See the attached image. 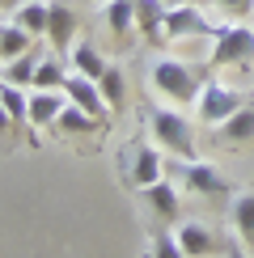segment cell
<instances>
[{"label": "cell", "mask_w": 254, "mask_h": 258, "mask_svg": "<svg viewBox=\"0 0 254 258\" xmlns=\"http://www.w3.org/2000/svg\"><path fill=\"white\" fill-rule=\"evenodd\" d=\"M148 85H153V93H161L165 102L174 106H186L199 98V89H204V77H199L195 63L186 59H174V55H161L148 68Z\"/></svg>", "instance_id": "1"}, {"label": "cell", "mask_w": 254, "mask_h": 258, "mask_svg": "<svg viewBox=\"0 0 254 258\" xmlns=\"http://www.w3.org/2000/svg\"><path fill=\"white\" fill-rule=\"evenodd\" d=\"M148 136H153L169 157L195 161V132H190V123L178 110H169V106H153V110H148Z\"/></svg>", "instance_id": "2"}, {"label": "cell", "mask_w": 254, "mask_h": 258, "mask_svg": "<svg viewBox=\"0 0 254 258\" xmlns=\"http://www.w3.org/2000/svg\"><path fill=\"white\" fill-rule=\"evenodd\" d=\"M216 47H212V68H237V63L254 59V26H246V17H233L229 26L212 30Z\"/></svg>", "instance_id": "3"}, {"label": "cell", "mask_w": 254, "mask_h": 258, "mask_svg": "<svg viewBox=\"0 0 254 258\" xmlns=\"http://www.w3.org/2000/svg\"><path fill=\"white\" fill-rule=\"evenodd\" d=\"M241 106H246V98H241L237 89H229V85H220V81H204V89H199V98H195V110H199V119L208 127H220L229 114H237Z\"/></svg>", "instance_id": "4"}, {"label": "cell", "mask_w": 254, "mask_h": 258, "mask_svg": "<svg viewBox=\"0 0 254 258\" xmlns=\"http://www.w3.org/2000/svg\"><path fill=\"white\" fill-rule=\"evenodd\" d=\"M127 178H132V186H153V182H161L165 178V161H161V144H132L127 148Z\"/></svg>", "instance_id": "5"}, {"label": "cell", "mask_w": 254, "mask_h": 258, "mask_svg": "<svg viewBox=\"0 0 254 258\" xmlns=\"http://www.w3.org/2000/svg\"><path fill=\"white\" fill-rule=\"evenodd\" d=\"M64 93H68V102L85 106L89 114H98V119H110V102H106V93H102V81H93V77H85V72L72 68V72H68V81H64Z\"/></svg>", "instance_id": "6"}, {"label": "cell", "mask_w": 254, "mask_h": 258, "mask_svg": "<svg viewBox=\"0 0 254 258\" xmlns=\"http://www.w3.org/2000/svg\"><path fill=\"white\" fill-rule=\"evenodd\" d=\"M195 34H212V26L199 13V5L165 9V42H182V38H195Z\"/></svg>", "instance_id": "7"}, {"label": "cell", "mask_w": 254, "mask_h": 258, "mask_svg": "<svg viewBox=\"0 0 254 258\" xmlns=\"http://www.w3.org/2000/svg\"><path fill=\"white\" fill-rule=\"evenodd\" d=\"M47 42L55 51H68L77 42V13L68 0H51V21H47Z\"/></svg>", "instance_id": "8"}, {"label": "cell", "mask_w": 254, "mask_h": 258, "mask_svg": "<svg viewBox=\"0 0 254 258\" xmlns=\"http://www.w3.org/2000/svg\"><path fill=\"white\" fill-rule=\"evenodd\" d=\"M64 106H68L64 89H30V127H55Z\"/></svg>", "instance_id": "9"}, {"label": "cell", "mask_w": 254, "mask_h": 258, "mask_svg": "<svg viewBox=\"0 0 254 258\" xmlns=\"http://www.w3.org/2000/svg\"><path fill=\"white\" fill-rule=\"evenodd\" d=\"M136 30H140L144 42H153V47L165 42V5L161 0H136Z\"/></svg>", "instance_id": "10"}, {"label": "cell", "mask_w": 254, "mask_h": 258, "mask_svg": "<svg viewBox=\"0 0 254 258\" xmlns=\"http://www.w3.org/2000/svg\"><path fill=\"white\" fill-rule=\"evenodd\" d=\"M174 237H178V250H182L186 258H204V254H212V245H216L212 229H208V224H199V220H182L174 229Z\"/></svg>", "instance_id": "11"}, {"label": "cell", "mask_w": 254, "mask_h": 258, "mask_svg": "<svg viewBox=\"0 0 254 258\" xmlns=\"http://www.w3.org/2000/svg\"><path fill=\"white\" fill-rule=\"evenodd\" d=\"M98 127H106V119H98V114H89L85 106L77 102H68L59 110V119H55V132L68 140V136H89V132H98Z\"/></svg>", "instance_id": "12"}, {"label": "cell", "mask_w": 254, "mask_h": 258, "mask_svg": "<svg viewBox=\"0 0 254 258\" xmlns=\"http://www.w3.org/2000/svg\"><path fill=\"white\" fill-rule=\"evenodd\" d=\"M182 178H186L190 190H199V195H225V178H220L216 165H208V161H186Z\"/></svg>", "instance_id": "13"}, {"label": "cell", "mask_w": 254, "mask_h": 258, "mask_svg": "<svg viewBox=\"0 0 254 258\" xmlns=\"http://www.w3.org/2000/svg\"><path fill=\"white\" fill-rule=\"evenodd\" d=\"M13 21L21 30H30L34 38H47V21H51V0H21L13 9Z\"/></svg>", "instance_id": "14"}, {"label": "cell", "mask_w": 254, "mask_h": 258, "mask_svg": "<svg viewBox=\"0 0 254 258\" xmlns=\"http://www.w3.org/2000/svg\"><path fill=\"white\" fill-rule=\"evenodd\" d=\"M144 199H148V208L157 212L161 220H174L178 212H182V203H178V190L169 186V182H153V186H144Z\"/></svg>", "instance_id": "15"}, {"label": "cell", "mask_w": 254, "mask_h": 258, "mask_svg": "<svg viewBox=\"0 0 254 258\" xmlns=\"http://www.w3.org/2000/svg\"><path fill=\"white\" fill-rule=\"evenodd\" d=\"M34 47V34H30V30H21L17 21H5V26H0V59H17V55H26V51Z\"/></svg>", "instance_id": "16"}, {"label": "cell", "mask_w": 254, "mask_h": 258, "mask_svg": "<svg viewBox=\"0 0 254 258\" xmlns=\"http://www.w3.org/2000/svg\"><path fill=\"white\" fill-rule=\"evenodd\" d=\"M68 68H72V63H64V59H59V51H55V55H42V59H38V68H34V89H64V81H68Z\"/></svg>", "instance_id": "17"}, {"label": "cell", "mask_w": 254, "mask_h": 258, "mask_svg": "<svg viewBox=\"0 0 254 258\" xmlns=\"http://www.w3.org/2000/svg\"><path fill=\"white\" fill-rule=\"evenodd\" d=\"M106 26H110L114 38H127L136 26V0H106Z\"/></svg>", "instance_id": "18"}, {"label": "cell", "mask_w": 254, "mask_h": 258, "mask_svg": "<svg viewBox=\"0 0 254 258\" xmlns=\"http://www.w3.org/2000/svg\"><path fill=\"white\" fill-rule=\"evenodd\" d=\"M0 102H5V110L13 114V123H30V89L26 85L0 81Z\"/></svg>", "instance_id": "19"}, {"label": "cell", "mask_w": 254, "mask_h": 258, "mask_svg": "<svg viewBox=\"0 0 254 258\" xmlns=\"http://www.w3.org/2000/svg\"><path fill=\"white\" fill-rule=\"evenodd\" d=\"M233 229L246 245H254V190H241L233 199Z\"/></svg>", "instance_id": "20"}, {"label": "cell", "mask_w": 254, "mask_h": 258, "mask_svg": "<svg viewBox=\"0 0 254 258\" xmlns=\"http://www.w3.org/2000/svg\"><path fill=\"white\" fill-rule=\"evenodd\" d=\"M38 51L30 47L26 55H17V59H9V68L0 72V81H13V85H26V89H34V68H38Z\"/></svg>", "instance_id": "21"}, {"label": "cell", "mask_w": 254, "mask_h": 258, "mask_svg": "<svg viewBox=\"0 0 254 258\" xmlns=\"http://www.w3.org/2000/svg\"><path fill=\"white\" fill-rule=\"evenodd\" d=\"M220 136H225L229 144H241V140H254V106H241L237 114H229V119L220 123Z\"/></svg>", "instance_id": "22"}, {"label": "cell", "mask_w": 254, "mask_h": 258, "mask_svg": "<svg viewBox=\"0 0 254 258\" xmlns=\"http://www.w3.org/2000/svg\"><path fill=\"white\" fill-rule=\"evenodd\" d=\"M68 63H72L77 72H85V77H93V81H102V72L110 68V63H106L89 42H72V59H68Z\"/></svg>", "instance_id": "23"}, {"label": "cell", "mask_w": 254, "mask_h": 258, "mask_svg": "<svg viewBox=\"0 0 254 258\" xmlns=\"http://www.w3.org/2000/svg\"><path fill=\"white\" fill-rule=\"evenodd\" d=\"M102 93H106V102H110V110L123 102L127 81H123V72H119V68H106V72H102Z\"/></svg>", "instance_id": "24"}, {"label": "cell", "mask_w": 254, "mask_h": 258, "mask_svg": "<svg viewBox=\"0 0 254 258\" xmlns=\"http://www.w3.org/2000/svg\"><path fill=\"white\" fill-rule=\"evenodd\" d=\"M148 254H153V258H178L182 250H178V237H174V233H157V237L148 241Z\"/></svg>", "instance_id": "25"}, {"label": "cell", "mask_w": 254, "mask_h": 258, "mask_svg": "<svg viewBox=\"0 0 254 258\" xmlns=\"http://www.w3.org/2000/svg\"><path fill=\"white\" fill-rule=\"evenodd\" d=\"M212 5H216L220 13H229V17H237V21L254 13V0H212Z\"/></svg>", "instance_id": "26"}, {"label": "cell", "mask_w": 254, "mask_h": 258, "mask_svg": "<svg viewBox=\"0 0 254 258\" xmlns=\"http://www.w3.org/2000/svg\"><path fill=\"white\" fill-rule=\"evenodd\" d=\"M9 127H13V114H9V110H5V102H0V136H5Z\"/></svg>", "instance_id": "27"}, {"label": "cell", "mask_w": 254, "mask_h": 258, "mask_svg": "<svg viewBox=\"0 0 254 258\" xmlns=\"http://www.w3.org/2000/svg\"><path fill=\"white\" fill-rule=\"evenodd\" d=\"M165 9H178V5H195V0H161Z\"/></svg>", "instance_id": "28"}, {"label": "cell", "mask_w": 254, "mask_h": 258, "mask_svg": "<svg viewBox=\"0 0 254 258\" xmlns=\"http://www.w3.org/2000/svg\"><path fill=\"white\" fill-rule=\"evenodd\" d=\"M21 5V0H0V9H17Z\"/></svg>", "instance_id": "29"}]
</instances>
